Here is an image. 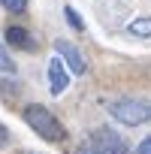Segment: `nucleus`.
I'll return each instance as SVG.
<instances>
[{
  "label": "nucleus",
  "mask_w": 151,
  "mask_h": 154,
  "mask_svg": "<svg viewBox=\"0 0 151 154\" xmlns=\"http://www.w3.org/2000/svg\"><path fill=\"white\" fill-rule=\"evenodd\" d=\"M0 72H9V75L15 72V60L9 57V51H6L3 42H0Z\"/></svg>",
  "instance_id": "obj_8"
},
{
  "label": "nucleus",
  "mask_w": 151,
  "mask_h": 154,
  "mask_svg": "<svg viewBox=\"0 0 151 154\" xmlns=\"http://www.w3.org/2000/svg\"><path fill=\"white\" fill-rule=\"evenodd\" d=\"M136 154H151V136L139 142V148H136Z\"/></svg>",
  "instance_id": "obj_12"
},
{
  "label": "nucleus",
  "mask_w": 151,
  "mask_h": 154,
  "mask_svg": "<svg viewBox=\"0 0 151 154\" xmlns=\"http://www.w3.org/2000/svg\"><path fill=\"white\" fill-rule=\"evenodd\" d=\"M127 30H130L133 36H139V39L151 36V15H139V18H133V21L127 24Z\"/></svg>",
  "instance_id": "obj_7"
},
{
  "label": "nucleus",
  "mask_w": 151,
  "mask_h": 154,
  "mask_svg": "<svg viewBox=\"0 0 151 154\" xmlns=\"http://www.w3.org/2000/svg\"><path fill=\"white\" fill-rule=\"evenodd\" d=\"M66 85H69V69H66V63H63L60 57H51V60H48V91H51L54 97H60V94L66 91Z\"/></svg>",
  "instance_id": "obj_5"
},
{
  "label": "nucleus",
  "mask_w": 151,
  "mask_h": 154,
  "mask_svg": "<svg viewBox=\"0 0 151 154\" xmlns=\"http://www.w3.org/2000/svg\"><path fill=\"white\" fill-rule=\"evenodd\" d=\"M0 3H3L9 12H24L27 9V0H0Z\"/></svg>",
  "instance_id": "obj_10"
},
{
  "label": "nucleus",
  "mask_w": 151,
  "mask_h": 154,
  "mask_svg": "<svg viewBox=\"0 0 151 154\" xmlns=\"http://www.w3.org/2000/svg\"><path fill=\"white\" fill-rule=\"evenodd\" d=\"M63 15H66V21H69L76 30H82V27H85V21L79 18V12H76V9H69V6H66V9H63Z\"/></svg>",
  "instance_id": "obj_9"
},
{
  "label": "nucleus",
  "mask_w": 151,
  "mask_h": 154,
  "mask_svg": "<svg viewBox=\"0 0 151 154\" xmlns=\"http://www.w3.org/2000/svg\"><path fill=\"white\" fill-rule=\"evenodd\" d=\"M76 154H103V151H100V148L88 139V142H82V145H79V151H76Z\"/></svg>",
  "instance_id": "obj_11"
},
{
  "label": "nucleus",
  "mask_w": 151,
  "mask_h": 154,
  "mask_svg": "<svg viewBox=\"0 0 151 154\" xmlns=\"http://www.w3.org/2000/svg\"><path fill=\"white\" fill-rule=\"evenodd\" d=\"M54 51H57V57L66 63V69L72 72V75H85V69H88V63H85V57H82V51L76 48L72 42H66V39H57L54 42Z\"/></svg>",
  "instance_id": "obj_4"
},
{
  "label": "nucleus",
  "mask_w": 151,
  "mask_h": 154,
  "mask_svg": "<svg viewBox=\"0 0 151 154\" xmlns=\"http://www.w3.org/2000/svg\"><path fill=\"white\" fill-rule=\"evenodd\" d=\"M6 42H9L12 48H21V51H33V48H36L30 30H24V27H18V24L6 27Z\"/></svg>",
  "instance_id": "obj_6"
},
{
  "label": "nucleus",
  "mask_w": 151,
  "mask_h": 154,
  "mask_svg": "<svg viewBox=\"0 0 151 154\" xmlns=\"http://www.w3.org/2000/svg\"><path fill=\"white\" fill-rule=\"evenodd\" d=\"M24 121H27V127L39 136V139H45V142H63L66 139V130H63V124L57 121V115L51 112V109H45V106H39V103H30V106H24Z\"/></svg>",
  "instance_id": "obj_1"
},
{
  "label": "nucleus",
  "mask_w": 151,
  "mask_h": 154,
  "mask_svg": "<svg viewBox=\"0 0 151 154\" xmlns=\"http://www.w3.org/2000/svg\"><path fill=\"white\" fill-rule=\"evenodd\" d=\"M24 154H30V151H24Z\"/></svg>",
  "instance_id": "obj_14"
},
{
  "label": "nucleus",
  "mask_w": 151,
  "mask_h": 154,
  "mask_svg": "<svg viewBox=\"0 0 151 154\" xmlns=\"http://www.w3.org/2000/svg\"><path fill=\"white\" fill-rule=\"evenodd\" d=\"M91 142H94L103 154H130L127 142H124L112 127H97V130H94V136H91Z\"/></svg>",
  "instance_id": "obj_3"
},
{
  "label": "nucleus",
  "mask_w": 151,
  "mask_h": 154,
  "mask_svg": "<svg viewBox=\"0 0 151 154\" xmlns=\"http://www.w3.org/2000/svg\"><path fill=\"white\" fill-rule=\"evenodd\" d=\"M109 115L118 124L139 127V124H148L151 121V103L148 100H139V97H121V100H115L109 106Z\"/></svg>",
  "instance_id": "obj_2"
},
{
  "label": "nucleus",
  "mask_w": 151,
  "mask_h": 154,
  "mask_svg": "<svg viewBox=\"0 0 151 154\" xmlns=\"http://www.w3.org/2000/svg\"><path fill=\"white\" fill-rule=\"evenodd\" d=\"M3 145H9V130L0 124V148H3Z\"/></svg>",
  "instance_id": "obj_13"
}]
</instances>
